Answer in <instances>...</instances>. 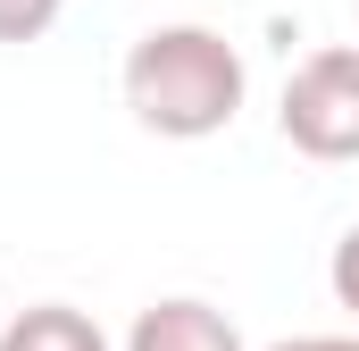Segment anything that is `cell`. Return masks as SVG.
Wrapping results in <instances>:
<instances>
[{
    "label": "cell",
    "mask_w": 359,
    "mask_h": 351,
    "mask_svg": "<svg viewBox=\"0 0 359 351\" xmlns=\"http://www.w3.org/2000/svg\"><path fill=\"white\" fill-rule=\"evenodd\" d=\"M0 351H109V335L76 301H34V310H17L0 326Z\"/></svg>",
    "instance_id": "obj_4"
},
{
    "label": "cell",
    "mask_w": 359,
    "mask_h": 351,
    "mask_svg": "<svg viewBox=\"0 0 359 351\" xmlns=\"http://www.w3.org/2000/svg\"><path fill=\"white\" fill-rule=\"evenodd\" d=\"M276 126H284V143H292L301 159H326V168L359 159V42L309 51V59L284 76Z\"/></svg>",
    "instance_id": "obj_2"
},
{
    "label": "cell",
    "mask_w": 359,
    "mask_h": 351,
    "mask_svg": "<svg viewBox=\"0 0 359 351\" xmlns=\"http://www.w3.org/2000/svg\"><path fill=\"white\" fill-rule=\"evenodd\" d=\"M126 109L159 143H209L243 109V51L217 25H151L126 51Z\"/></svg>",
    "instance_id": "obj_1"
},
{
    "label": "cell",
    "mask_w": 359,
    "mask_h": 351,
    "mask_svg": "<svg viewBox=\"0 0 359 351\" xmlns=\"http://www.w3.org/2000/svg\"><path fill=\"white\" fill-rule=\"evenodd\" d=\"M67 0H0V42H42Z\"/></svg>",
    "instance_id": "obj_5"
},
{
    "label": "cell",
    "mask_w": 359,
    "mask_h": 351,
    "mask_svg": "<svg viewBox=\"0 0 359 351\" xmlns=\"http://www.w3.org/2000/svg\"><path fill=\"white\" fill-rule=\"evenodd\" d=\"M326 284H334V301H343V310L359 318V226L343 234V243H334V260H326Z\"/></svg>",
    "instance_id": "obj_6"
},
{
    "label": "cell",
    "mask_w": 359,
    "mask_h": 351,
    "mask_svg": "<svg viewBox=\"0 0 359 351\" xmlns=\"http://www.w3.org/2000/svg\"><path fill=\"white\" fill-rule=\"evenodd\" d=\"M126 351H243V335H234L226 310H209V301L176 293V301H151V310L134 318Z\"/></svg>",
    "instance_id": "obj_3"
},
{
    "label": "cell",
    "mask_w": 359,
    "mask_h": 351,
    "mask_svg": "<svg viewBox=\"0 0 359 351\" xmlns=\"http://www.w3.org/2000/svg\"><path fill=\"white\" fill-rule=\"evenodd\" d=\"M268 351H359V335H292V343H268Z\"/></svg>",
    "instance_id": "obj_7"
}]
</instances>
